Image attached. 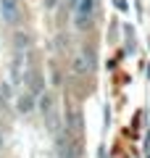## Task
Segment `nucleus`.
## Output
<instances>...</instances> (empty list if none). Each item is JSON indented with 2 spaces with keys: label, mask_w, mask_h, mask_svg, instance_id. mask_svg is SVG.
I'll return each mask as SVG.
<instances>
[{
  "label": "nucleus",
  "mask_w": 150,
  "mask_h": 158,
  "mask_svg": "<svg viewBox=\"0 0 150 158\" xmlns=\"http://www.w3.org/2000/svg\"><path fill=\"white\" fill-rule=\"evenodd\" d=\"M71 3V13H74V24L79 29L92 27L95 19V0H69Z\"/></svg>",
  "instance_id": "f257e3e1"
}]
</instances>
